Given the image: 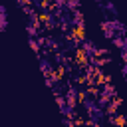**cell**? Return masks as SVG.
Returning <instances> with one entry per match:
<instances>
[{"mask_svg": "<svg viewBox=\"0 0 127 127\" xmlns=\"http://www.w3.org/2000/svg\"><path fill=\"white\" fill-rule=\"evenodd\" d=\"M6 28H8V10L2 4L0 6V30H6Z\"/></svg>", "mask_w": 127, "mask_h": 127, "instance_id": "1", "label": "cell"}, {"mask_svg": "<svg viewBox=\"0 0 127 127\" xmlns=\"http://www.w3.org/2000/svg\"><path fill=\"white\" fill-rule=\"evenodd\" d=\"M71 36H73V40H79V42H81V40L85 38V26H75Z\"/></svg>", "mask_w": 127, "mask_h": 127, "instance_id": "2", "label": "cell"}, {"mask_svg": "<svg viewBox=\"0 0 127 127\" xmlns=\"http://www.w3.org/2000/svg\"><path fill=\"white\" fill-rule=\"evenodd\" d=\"M125 123H127L125 115H113L111 117V125L113 127H125Z\"/></svg>", "mask_w": 127, "mask_h": 127, "instance_id": "3", "label": "cell"}, {"mask_svg": "<svg viewBox=\"0 0 127 127\" xmlns=\"http://www.w3.org/2000/svg\"><path fill=\"white\" fill-rule=\"evenodd\" d=\"M95 2H109V0H95Z\"/></svg>", "mask_w": 127, "mask_h": 127, "instance_id": "4", "label": "cell"}]
</instances>
